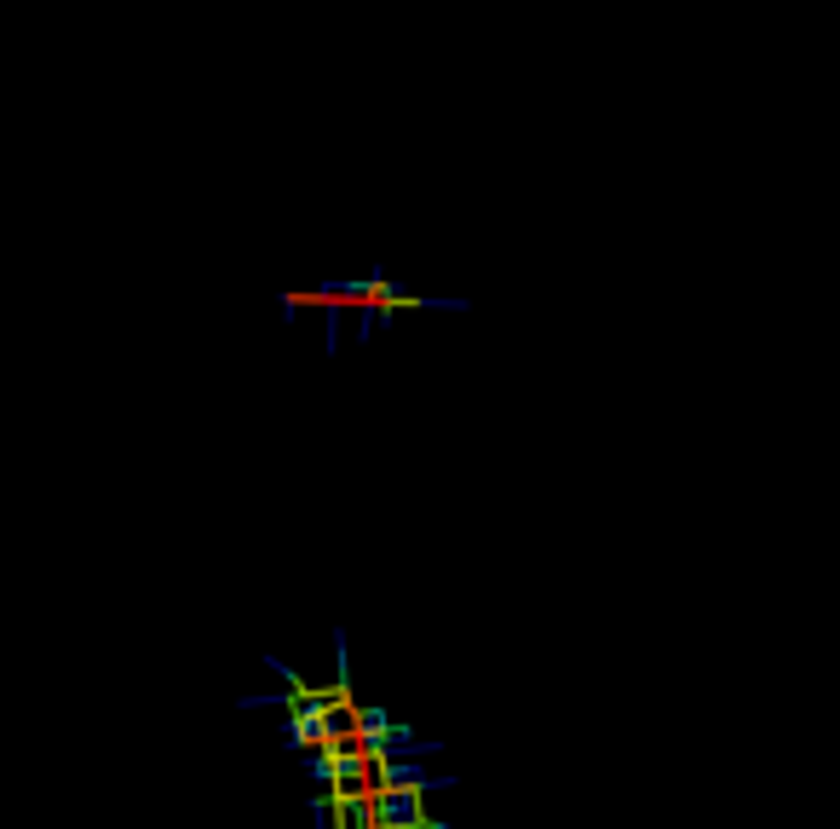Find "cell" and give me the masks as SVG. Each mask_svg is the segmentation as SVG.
<instances>
[{
  "mask_svg": "<svg viewBox=\"0 0 840 829\" xmlns=\"http://www.w3.org/2000/svg\"><path fill=\"white\" fill-rule=\"evenodd\" d=\"M369 829H449L426 818L421 789H369Z\"/></svg>",
  "mask_w": 840,
  "mask_h": 829,
  "instance_id": "6da1fadb",
  "label": "cell"
},
{
  "mask_svg": "<svg viewBox=\"0 0 840 829\" xmlns=\"http://www.w3.org/2000/svg\"><path fill=\"white\" fill-rule=\"evenodd\" d=\"M461 777H432L415 755L410 761H369V784L363 789H421V795H432V789H455Z\"/></svg>",
  "mask_w": 840,
  "mask_h": 829,
  "instance_id": "7a4b0ae2",
  "label": "cell"
}]
</instances>
